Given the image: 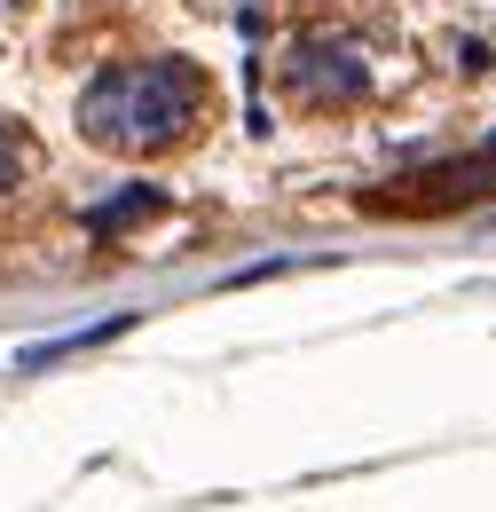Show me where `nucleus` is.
Wrapping results in <instances>:
<instances>
[{"label": "nucleus", "mask_w": 496, "mask_h": 512, "mask_svg": "<svg viewBox=\"0 0 496 512\" xmlns=\"http://www.w3.org/2000/svg\"><path fill=\"white\" fill-rule=\"evenodd\" d=\"M197 119H205V79L189 64H174V56L111 64L79 95V134H87L95 150H119V158H158V150H174Z\"/></svg>", "instance_id": "obj_1"}, {"label": "nucleus", "mask_w": 496, "mask_h": 512, "mask_svg": "<svg viewBox=\"0 0 496 512\" xmlns=\"http://www.w3.org/2000/svg\"><path fill=\"white\" fill-rule=\"evenodd\" d=\"M24 166H32V142H24L16 119H0V190H16V182H24Z\"/></svg>", "instance_id": "obj_2"}, {"label": "nucleus", "mask_w": 496, "mask_h": 512, "mask_svg": "<svg viewBox=\"0 0 496 512\" xmlns=\"http://www.w3.org/2000/svg\"><path fill=\"white\" fill-rule=\"evenodd\" d=\"M134 213H158V190H126L119 205H103V213H95V237H111V229H126Z\"/></svg>", "instance_id": "obj_3"}]
</instances>
